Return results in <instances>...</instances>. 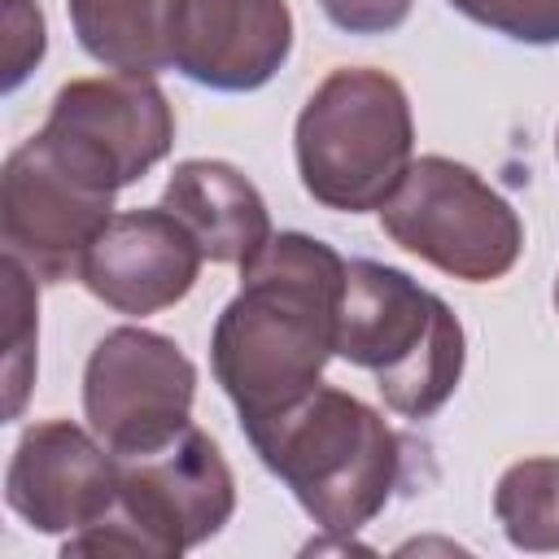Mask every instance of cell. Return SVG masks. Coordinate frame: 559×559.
I'll list each match as a JSON object with an SVG mask.
<instances>
[{"label":"cell","instance_id":"obj_17","mask_svg":"<svg viewBox=\"0 0 559 559\" xmlns=\"http://www.w3.org/2000/svg\"><path fill=\"white\" fill-rule=\"evenodd\" d=\"M450 9L515 44H559V0H450Z\"/></svg>","mask_w":559,"mask_h":559},{"label":"cell","instance_id":"obj_15","mask_svg":"<svg viewBox=\"0 0 559 559\" xmlns=\"http://www.w3.org/2000/svg\"><path fill=\"white\" fill-rule=\"evenodd\" d=\"M493 520L515 550H559V459H520L493 485Z\"/></svg>","mask_w":559,"mask_h":559},{"label":"cell","instance_id":"obj_14","mask_svg":"<svg viewBox=\"0 0 559 559\" xmlns=\"http://www.w3.org/2000/svg\"><path fill=\"white\" fill-rule=\"evenodd\" d=\"M79 48L109 70H166L162 17L166 0H66Z\"/></svg>","mask_w":559,"mask_h":559},{"label":"cell","instance_id":"obj_18","mask_svg":"<svg viewBox=\"0 0 559 559\" xmlns=\"http://www.w3.org/2000/svg\"><path fill=\"white\" fill-rule=\"evenodd\" d=\"M48 31H44V9L35 0H9L4 9V92H17L31 70L44 61Z\"/></svg>","mask_w":559,"mask_h":559},{"label":"cell","instance_id":"obj_7","mask_svg":"<svg viewBox=\"0 0 559 559\" xmlns=\"http://www.w3.org/2000/svg\"><path fill=\"white\" fill-rule=\"evenodd\" d=\"M380 231L463 284H493L524 253L515 205L472 166L441 153L411 162L393 197L380 205Z\"/></svg>","mask_w":559,"mask_h":559},{"label":"cell","instance_id":"obj_3","mask_svg":"<svg viewBox=\"0 0 559 559\" xmlns=\"http://www.w3.org/2000/svg\"><path fill=\"white\" fill-rule=\"evenodd\" d=\"M336 358L367 371L402 419H432L459 389L467 336L459 314L397 266L354 258L336 323Z\"/></svg>","mask_w":559,"mask_h":559},{"label":"cell","instance_id":"obj_1","mask_svg":"<svg viewBox=\"0 0 559 559\" xmlns=\"http://www.w3.org/2000/svg\"><path fill=\"white\" fill-rule=\"evenodd\" d=\"M345 266L332 245L306 231L271 236L240 266V288L210 332V367L240 428L323 384V367L336 354Z\"/></svg>","mask_w":559,"mask_h":559},{"label":"cell","instance_id":"obj_20","mask_svg":"<svg viewBox=\"0 0 559 559\" xmlns=\"http://www.w3.org/2000/svg\"><path fill=\"white\" fill-rule=\"evenodd\" d=\"M555 314H559V275H555Z\"/></svg>","mask_w":559,"mask_h":559},{"label":"cell","instance_id":"obj_21","mask_svg":"<svg viewBox=\"0 0 559 559\" xmlns=\"http://www.w3.org/2000/svg\"><path fill=\"white\" fill-rule=\"evenodd\" d=\"M555 157H559V131H555Z\"/></svg>","mask_w":559,"mask_h":559},{"label":"cell","instance_id":"obj_8","mask_svg":"<svg viewBox=\"0 0 559 559\" xmlns=\"http://www.w3.org/2000/svg\"><path fill=\"white\" fill-rule=\"evenodd\" d=\"M197 367L162 332L122 323L105 332L83 367V419L109 454L135 459L192 424Z\"/></svg>","mask_w":559,"mask_h":559},{"label":"cell","instance_id":"obj_13","mask_svg":"<svg viewBox=\"0 0 559 559\" xmlns=\"http://www.w3.org/2000/svg\"><path fill=\"white\" fill-rule=\"evenodd\" d=\"M201 245L205 262L218 266H245L253 262L271 231V210L253 179L218 157H188L170 170L162 201Z\"/></svg>","mask_w":559,"mask_h":559},{"label":"cell","instance_id":"obj_12","mask_svg":"<svg viewBox=\"0 0 559 559\" xmlns=\"http://www.w3.org/2000/svg\"><path fill=\"white\" fill-rule=\"evenodd\" d=\"M197 236L166 210H122L105 223L96 245L83 258L79 284L109 310L127 319H148L179 306L201 275Z\"/></svg>","mask_w":559,"mask_h":559},{"label":"cell","instance_id":"obj_10","mask_svg":"<svg viewBox=\"0 0 559 559\" xmlns=\"http://www.w3.org/2000/svg\"><path fill=\"white\" fill-rule=\"evenodd\" d=\"M166 70L214 87L258 92L293 52L288 0H166L162 17Z\"/></svg>","mask_w":559,"mask_h":559},{"label":"cell","instance_id":"obj_19","mask_svg":"<svg viewBox=\"0 0 559 559\" xmlns=\"http://www.w3.org/2000/svg\"><path fill=\"white\" fill-rule=\"evenodd\" d=\"M319 9L345 35H389L411 17L415 0H319Z\"/></svg>","mask_w":559,"mask_h":559},{"label":"cell","instance_id":"obj_2","mask_svg":"<svg viewBox=\"0 0 559 559\" xmlns=\"http://www.w3.org/2000/svg\"><path fill=\"white\" fill-rule=\"evenodd\" d=\"M245 437L297 507L336 537L367 528L402 476L397 432L376 406L336 384H314L293 406L245 424Z\"/></svg>","mask_w":559,"mask_h":559},{"label":"cell","instance_id":"obj_4","mask_svg":"<svg viewBox=\"0 0 559 559\" xmlns=\"http://www.w3.org/2000/svg\"><path fill=\"white\" fill-rule=\"evenodd\" d=\"M293 157L314 205L336 214L380 210L415 162L406 87L376 66H336L297 114Z\"/></svg>","mask_w":559,"mask_h":559},{"label":"cell","instance_id":"obj_5","mask_svg":"<svg viewBox=\"0 0 559 559\" xmlns=\"http://www.w3.org/2000/svg\"><path fill=\"white\" fill-rule=\"evenodd\" d=\"M118 498L114 507L70 533L61 555H140V559H179L183 550L223 533L236 511V476L218 441L188 424L175 441L153 454L118 459Z\"/></svg>","mask_w":559,"mask_h":559},{"label":"cell","instance_id":"obj_9","mask_svg":"<svg viewBox=\"0 0 559 559\" xmlns=\"http://www.w3.org/2000/svg\"><path fill=\"white\" fill-rule=\"evenodd\" d=\"M118 454L74 419L31 424L4 467L9 511L48 537H70L96 524L118 498Z\"/></svg>","mask_w":559,"mask_h":559},{"label":"cell","instance_id":"obj_6","mask_svg":"<svg viewBox=\"0 0 559 559\" xmlns=\"http://www.w3.org/2000/svg\"><path fill=\"white\" fill-rule=\"evenodd\" d=\"M122 183L79 144L39 127L0 170V236L39 284H70L114 218Z\"/></svg>","mask_w":559,"mask_h":559},{"label":"cell","instance_id":"obj_11","mask_svg":"<svg viewBox=\"0 0 559 559\" xmlns=\"http://www.w3.org/2000/svg\"><path fill=\"white\" fill-rule=\"evenodd\" d=\"M48 131L92 153L122 188L140 183L175 144V109L153 74L109 70L57 87Z\"/></svg>","mask_w":559,"mask_h":559},{"label":"cell","instance_id":"obj_16","mask_svg":"<svg viewBox=\"0 0 559 559\" xmlns=\"http://www.w3.org/2000/svg\"><path fill=\"white\" fill-rule=\"evenodd\" d=\"M4 419H22L35 384V341H39V280L4 253Z\"/></svg>","mask_w":559,"mask_h":559}]
</instances>
